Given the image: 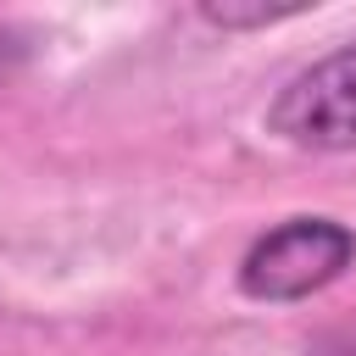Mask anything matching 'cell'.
Returning a JSON list of instances; mask_svg holds the SVG:
<instances>
[{"instance_id":"cell-3","label":"cell","mask_w":356,"mask_h":356,"mask_svg":"<svg viewBox=\"0 0 356 356\" xmlns=\"http://www.w3.org/2000/svg\"><path fill=\"white\" fill-rule=\"evenodd\" d=\"M300 6H200L206 22L217 28H256V22H278V17H295Z\"/></svg>"},{"instance_id":"cell-1","label":"cell","mask_w":356,"mask_h":356,"mask_svg":"<svg viewBox=\"0 0 356 356\" xmlns=\"http://www.w3.org/2000/svg\"><path fill=\"white\" fill-rule=\"evenodd\" d=\"M356 261V234L334 217H289L278 228H267L245 261H239V289L250 300H306L317 289H328L345 267Z\"/></svg>"},{"instance_id":"cell-2","label":"cell","mask_w":356,"mask_h":356,"mask_svg":"<svg viewBox=\"0 0 356 356\" xmlns=\"http://www.w3.org/2000/svg\"><path fill=\"white\" fill-rule=\"evenodd\" d=\"M267 128L300 150H356V44L300 67L267 106Z\"/></svg>"}]
</instances>
